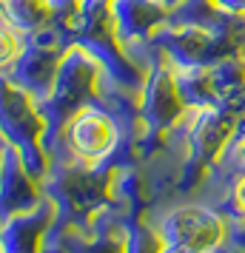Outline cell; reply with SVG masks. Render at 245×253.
I'll list each match as a JSON object with an SVG mask.
<instances>
[{
  "label": "cell",
  "mask_w": 245,
  "mask_h": 253,
  "mask_svg": "<svg viewBox=\"0 0 245 253\" xmlns=\"http://www.w3.org/2000/svg\"><path fill=\"white\" fill-rule=\"evenodd\" d=\"M160 236L171 251H208L222 239V219L208 208H180L165 216Z\"/></svg>",
  "instance_id": "cell-1"
},
{
  "label": "cell",
  "mask_w": 245,
  "mask_h": 253,
  "mask_svg": "<svg viewBox=\"0 0 245 253\" xmlns=\"http://www.w3.org/2000/svg\"><path fill=\"white\" fill-rule=\"evenodd\" d=\"M69 142L80 160H103L117 142L114 120L100 108H83L69 126Z\"/></svg>",
  "instance_id": "cell-2"
},
{
  "label": "cell",
  "mask_w": 245,
  "mask_h": 253,
  "mask_svg": "<svg viewBox=\"0 0 245 253\" xmlns=\"http://www.w3.org/2000/svg\"><path fill=\"white\" fill-rule=\"evenodd\" d=\"M94 83V63L80 48H71L57 66V77H54V91H51V103L60 117L71 114L77 105L83 103V97L92 91Z\"/></svg>",
  "instance_id": "cell-3"
},
{
  "label": "cell",
  "mask_w": 245,
  "mask_h": 253,
  "mask_svg": "<svg viewBox=\"0 0 245 253\" xmlns=\"http://www.w3.org/2000/svg\"><path fill=\"white\" fill-rule=\"evenodd\" d=\"M57 51L51 46H32L26 51L23 57L17 60V66H14V74L12 80L23 88V91H32L37 97H43V94L51 88V83L57 77Z\"/></svg>",
  "instance_id": "cell-4"
},
{
  "label": "cell",
  "mask_w": 245,
  "mask_h": 253,
  "mask_svg": "<svg viewBox=\"0 0 245 253\" xmlns=\"http://www.w3.org/2000/svg\"><path fill=\"white\" fill-rule=\"evenodd\" d=\"M180 91L177 83L168 71L157 69L148 80V91H146V117L151 126H168L177 114H180Z\"/></svg>",
  "instance_id": "cell-5"
},
{
  "label": "cell",
  "mask_w": 245,
  "mask_h": 253,
  "mask_svg": "<svg viewBox=\"0 0 245 253\" xmlns=\"http://www.w3.org/2000/svg\"><path fill=\"white\" fill-rule=\"evenodd\" d=\"M160 0H117L114 3V26L117 35L123 40H134V37L146 35L157 17H160Z\"/></svg>",
  "instance_id": "cell-6"
},
{
  "label": "cell",
  "mask_w": 245,
  "mask_h": 253,
  "mask_svg": "<svg viewBox=\"0 0 245 253\" xmlns=\"http://www.w3.org/2000/svg\"><path fill=\"white\" fill-rule=\"evenodd\" d=\"M49 0H6V17L9 26L20 32H35L37 26L46 20L49 14Z\"/></svg>",
  "instance_id": "cell-7"
},
{
  "label": "cell",
  "mask_w": 245,
  "mask_h": 253,
  "mask_svg": "<svg viewBox=\"0 0 245 253\" xmlns=\"http://www.w3.org/2000/svg\"><path fill=\"white\" fill-rule=\"evenodd\" d=\"M217 9H222V12H228V14H240L245 12V0H211Z\"/></svg>",
  "instance_id": "cell-8"
},
{
  "label": "cell",
  "mask_w": 245,
  "mask_h": 253,
  "mask_svg": "<svg viewBox=\"0 0 245 253\" xmlns=\"http://www.w3.org/2000/svg\"><path fill=\"white\" fill-rule=\"evenodd\" d=\"M234 202L240 205V211H245V179H240V185H237V194H234Z\"/></svg>",
  "instance_id": "cell-9"
},
{
  "label": "cell",
  "mask_w": 245,
  "mask_h": 253,
  "mask_svg": "<svg viewBox=\"0 0 245 253\" xmlns=\"http://www.w3.org/2000/svg\"><path fill=\"white\" fill-rule=\"evenodd\" d=\"M163 6H180V3H186V0H160Z\"/></svg>",
  "instance_id": "cell-10"
}]
</instances>
